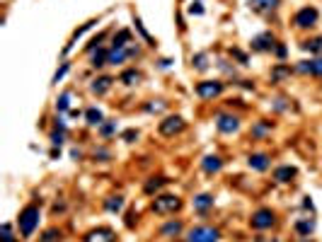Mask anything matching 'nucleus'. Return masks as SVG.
<instances>
[{
    "instance_id": "16",
    "label": "nucleus",
    "mask_w": 322,
    "mask_h": 242,
    "mask_svg": "<svg viewBox=\"0 0 322 242\" xmlns=\"http://www.w3.org/2000/svg\"><path fill=\"white\" fill-rule=\"evenodd\" d=\"M295 175H298V170H295V167L283 165V167H279V170L274 172V179H276V182H291Z\"/></svg>"
},
{
    "instance_id": "11",
    "label": "nucleus",
    "mask_w": 322,
    "mask_h": 242,
    "mask_svg": "<svg viewBox=\"0 0 322 242\" xmlns=\"http://www.w3.org/2000/svg\"><path fill=\"white\" fill-rule=\"evenodd\" d=\"M298 73H310L322 78V58H312V61H300L298 63Z\"/></svg>"
},
{
    "instance_id": "10",
    "label": "nucleus",
    "mask_w": 322,
    "mask_h": 242,
    "mask_svg": "<svg viewBox=\"0 0 322 242\" xmlns=\"http://www.w3.org/2000/svg\"><path fill=\"white\" fill-rule=\"evenodd\" d=\"M114 232L109 228H97V230H90L87 235L83 237V242H114Z\"/></svg>"
},
{
    "instance_id": "5",
    "label": "nucleus",
    "mask_w": 322,
    "mask_h": 242,
    "mask_svg": "<svg viewBox=\"0 0 322 242\" xmlns=\"http://www.w3.org/2000/svg\"><path fill=\"white\" fill-rule=\"evenodd\" d=\"M221 92H223V82H218V80H204L196 85V94L201 99H213V97H218Z\"/></svg>"
},
{
    "instance_id": "21",
    "label": "nucleus",
    "mask_w": 322,
    "mask_h": 242,
    "mask_svg": "<svg viewBox=\"0 0 322 242\" xmlns=\"http://www.w3.org/2000/svg\"><path fill=\"white\" fill-rule=\"evenodd\" d=\"M104 206H107V211H112V213H119V211L124 208V199H121V196H109V199L104 201Z\"/></svg>"
},
{
    "instance_id": "22",
    "label": "nucleus",
    "mask_w": 322,
    "mask_h": 242,
    "mask_svg": "<svg viewBox=\"0 0 322 242\" xmlns=\"http://www.w3.org/2000/svg\"><path fill=\"white\" fill-rule=\"evenodd\" d=\"M170 179H165V177H153L148 184H145V194H153V191H157L160 187H165Z\"/></svg>"
},
{
    "instance_id": "28",
    "label": "nucleus",
    "mask_w": 322,
    "mask_h": 242,
    "mask_svg": "<svg viewBox=\"0 0 322 242\" xmlns=\"http://www.w3.org/2000/svg\"><path fill=\"white\" fill-rule=\"evenodd\" d=\"M107 54H109V51H104V49H99L97 54L92 56V66H95V68L104 66V61H107Z\"/></svg>"
},
{
    "instance_id": "33",
    "label": "nucleus",
    "mask_w": 322,
    "mask_h": 242,
    "mask_svg": "<svg viewBox=\"0 0 322 242\" xmlns=\"http://www.w3.org/2000/svg\"><path fill=\"white\" fill-rule=\"evenodd\" d=\"M116 131V124H102V136H112Z\"/></svg>"
},
{
    "instance_id": "20",
    "label": "nucleus",
    "mask_w": 322,
    "mask_h": 242,
    "mask_svg": "<svg viewBox=\"0 0 322 242\" xmlns=\"http://www.w3.org/2000/svg\"><path fill=\"white\" fill-rule=\"evenodd\" d=\"M177 232H182V223H180V220H172V223H168V225H163V230H160V235H163V237L177 235Z\"/></svg>"
},
{
    "instance_id": "18",
    "label": "nucleus",
    "mask_w": 322,
    "mask_h": 242,
    "mask_svg": "<svg viewBox=\"0 0 322 242\" xmlns=\"http://www.w3.org/2000/svg\"><path fill=\"white\" fill-rule=\"evenodd\" d=\"M85 119H87L90 126H102V111H99L97 107H90L85 111Z\"/></svg>"
},
{
    "instance_id": "7",
    "label": "nucleus",
    "mask_w": 322,
    "mask_h": 242,
    "mask_svg": "<svg viewBox=\"0 0 322 242\" xmlns=\"http://www.w3.org/2000/svg\"><path fill=\"white\" fill-rule=\"evenodd\" d=\"M250 223H252L254 230H266L276 223V215H274V211H269V208H259V211L252 215Z\"/></svg>"
},
{
    "instance_id": "25",
    "label": "nucleus",
    "mask_w": 322,
    "mask_h": 242,
    "mask_svg": "<svg viewBox=\"0 0 322 242\" xmlns=\"http://www.w3.org/2000/svg\"><path fill=\"white\" fill-rule=\"evenodd\" d=\"M295 230H298L300 235H310V232L315 230V220H300V223H295Z\"/></svg>"
},
{
    "instance_id": "27",
    "label": "nucleus",
    "mask_w": 322,
    "mask_h": 242,
    "mask_svg": "<svg viewBox=\"0 0 322 242\" xmlns=\"http://www.w3.org/2000/svg\"><path fill=\"white\" fill-rule=\"evenodd\" d=\"M70 107V92H63L61 97H58V102H56V109L58 111H66V109Z\"/></svg>"
},
{
    "instance_id": "6",
    "label": "nucleus",
    "mask_w": 322,
    "mask_h": 242,
    "mask_svg": "<svg viewBox=\"0 0 322 242\" xmlns=\"http://www.w3.org/2000/svg\"><path fill=\"white\" fill-rule=\"evenodd\" d=\"M317 17H320V13L315 10V8H303V10H298L293 17V22H295V27H300V29H308L312 27L315 22H317Z\"/></svg>"
},
{
    "instance_id": "36",
    "label": "nucleus",
    "mask_w": 322,
    "mask_h": 242,
    "mask_svg": "<svg viewBox=\"0 0 322 242\" xmlns=\"http://www.w3.org/2000/svg\"><path fill=\"white\" fill-rule=\"evenodd\" d=\"M189 13H192V15H201V13H204V8H201V3H192V8H189Z\"/></svg>"
},
{
    "instance_id": "37",
    "label": "nucleus",
    "mask_w": 322,
    "mask_h": 242,
    "mask_svg": "<svg viewBox=\"0 0 322 242\" xmlns=\"http://www.w3.org/2000/svg\"><path fill=\"white\" fill-rule=\"evenodd\" d=\"M163 107H165V102H157V104H148V111H163Z\"/></svg>"
},
{
    "instance_id": "30",
    "label": "nucleus",
    "mask_w": 322,
    "mask_h": 242,
    "mask_svg": "<svg viewBox=\"0 0 322 242\" xmlns=\"http://www.w3.org/2000/svg\"><path fill=\"white\" fill-rule=\"evenodd\" d=\"M61 240V232L58 230H49V232H44V242H56Z\"/></svg>"
},
{
    "instance_id": "12",
    "label": "nucleus",
    "mask_w": 322,
    "mask_h": 242,
    "mask_svg": "<svg viewBox=\"0 0 322 242\" xmlns=\"http://www.w3.org/2000/svg\"><path fill=\"white\" fill-rule=\"evenodd\" d=\"M252 49L254 51H269V49H274V34H271V32H264V34L254 37Z\"/></svg>"
},
{
    "instance_id": "9",
    "label": "nucleus",
    "mask_w": 322,
    "mask_h": 242,
    "mask_svg": "<svg viewBox=\"0 0 322 242\" xmlns=\"http://www.w3.org/2000/svg\"><path fill=\"white\" fill-rule=\"evenodd\" d=\"M184 129V119L182 116H168L165 121H160V134L163 136H175Z\"/></svg>"
},
{
    "instance_id": "35",
    "label": "nucleus",
    "mask_w": 322,
    "mask_h": 242,
    "mask_svg": "<svg viewBox=\"0 0 322 242\" xmlns=\"http://www.w3.org/2000/svg\"><path fill=\"white\" fill-rule=\"evenodd\" d=\"M3 242H13V235H10V225H8V223L3 225Z\"/></svg>"
},
{
    "instance_id": "26",
    "label": "nucleus",
    "mask_w": 322,
    "mask_h": 242,
    "mask_svg": "<svg viewBox=\"0 0 322 242\" xmlns=\"http://www.w3.org/2000/svg\"><path fill=\"white\" fill-rule=\"evenodd\" d=\"M128 41H131V32H128V29H121V32L114 37V46H126Z\"/></svg>"
},
{
    "instance_id": "38",
    "label": "nucleus",
    "mask_w": 322,
    "mask_h": 242,
    "mask_svg": "<svg viewBox=\"0 0 322 242\" xmlns=\"http://www.w3.org/2000/svg\"><path fill=\"white\" fill-rule=\"evenodd\" d=\"M266 129H269V124H259V126L254 129V134H257V136H259V134H264Z\"/></svg>"
},
{
    "instance_id": "14",
    "label": "nucleus",
    "mask_w": 322,
    "mask_h": 242,
    "mask_svg": "<svg viewBox=\"0 0 322 242\" xmlns=\"http://www.w3.org/2000/svg\"><path fill=\"white\" fill-rule=\"evenodd\" d=\"M250 167L252 170H257V172H264L266 167H269V155L266 153H254V155H250Z\"/></svg>"
},
{
    "instance_id": "8",
    "label": "nucleus",
    "mask_w": 322,
    "mask_h": 242,
    "mask_svg": "<svg viewBox=\"0 0 322 242\" xmlns=\"http://www.w3.org/2000/svg\"><path fill=\"white\" fill-rule=\"evenodd\" d=\"M216 129H218L221 134H235L240 129V119L238 116H230V114H218Z\"/></svg>"
},
{
    "instance_id": "40",
    "label": "nucleus",
    "mask_w": 322,
    "mask_h": 242,
    "mask_svg": "<svg viewBox=\"0 0 322 242\" xmlns=\"http://www.w3.org/2000/svg\"><path fill=\"white\" fill-rule=\"evenodd\" d=\"M136 136H138L136 131H126V134H124V138H128V141H131V138H136Z\"/></svg>"
},
{
    "instance_id": "19",
    "label": "nucleus",
    "mask_w": 322,
    "mask_h": 242,
    "mask_svg": "<svg viewBox=\"0 0 322 242\" xmlns=\"http://www.w3.org/2000/svg\"><path fill=\"white\" fill-rule=\"evenodd\" d=\"M112 78H99V80H95L92 82V92L95 94H104L109 87H112Z\"/></svg>"
},
{
    "instance_id": "1",
    "label": "nucleus",
    "mask_w": 322,
    "mask_h": 242,
    "mask_svg": "<svg viewBox=\"0 0 322 242\" xmlns=\"http://www.w3.org/2000/svg\"><path fill=\"white\" fill-rule=\"evenodd\" d=\"M17 225H20L22 237H32L34 228L39 225V208H37V206H27V208L20 213V218H17Z\"/></svg>"
},
{
    "instance_id": "31",
    "label": "nucleus",
    "mask_w": 322,
    "mask_h": 242,
    "mask_svg": "<svg viewBox=\"0 0 322 242\" xmlns=\"http://www.w3.org/2000/svg\"><path fill=\"white\" fill-rule=\"evenodd\" d=\"M51 143H54V146H61V143H63V129H58V131L51 134Z\"/></svg>"
},
{
    "instance_id": "13",
    "label": "nucleus",
    "mask_w": 322,
    "mask_h": 242,
    "mask_svg": "<svg viewBox=\"0 0 322 242\" xmlns=\"http://www.w3.org/2000/svg\"><path fill=\"white\" fill-rule=\"evenodd\" d=\"M279 3L281 0H247L250 10H254V13H269V10L279 8Z\"/></svg>"
},
{
    "instance_id": "29",
    "label": "nucleus",
    "mask_w": 322,
    "mask_h": 242,
    "mask_svg": "<svg viewBox=\"0 0 322 242\" xmlns=\"http://www.w3.org/2000/svg\"><path fill=\"white\" fill-rule=\"evenodd\" d=\"M194 66L199 68V70H206V68H209V63H206V56H204V54L194 56Z\"/></svg>"
},
{
    "instance_id": "41",
    "label": "nucleus",
    "mask_w": 322,
    "mask_h": 242,
    "mask_svg": "<svg viewBox=\"0 0 322 242\" xmlns=\"http://www.w3.org/2000/svg\"><path fill=\"white\" fill-rule=\"evenodd\" d=\"M303 242H310V240H303Z\"/></svg>"
},
{
    "instance_id": "39",
    "label": "nucleus",
    "mask_w": 322,
    "mask_h": 242,
    "mask_svg": "<svg viewBox=\"0 0 322 242\" xmlns=\"http://www.w3.org/2000/svg\"><path fill=\"white\" fill-rule=\"evenodd\" d=\"M276 56H281V58H283V56H286V49H283V46H276Z\"/></svg>"
},
{
    "instance_id": "2",
    "label": "nucleus",
    "mask_w": 322,
    "mask_h": 242,
    "mask_svg": "<svg viewBox=\"0 0 322 242\" xmlns=\"http://www.w3.org/2000/svg\"><path fill=\"white\" fill-rule=\"evenodd\" d=\"M180 208H182V199L175 196V194H163L153 201V213L157 215H170L175 211H180Z\"/></svg>"
},
{
    "instance_id": "24",
    "label": "nucleus",
    "mask_w": 322,
    "mask_h": 242,
    "mask_svg": "<svg viewBox=\"0 0 322 242\" xmlns=\"http://www.w3.org/2000/svg\"><path fill=\"white\" fill-rule=\"evenodd\" d=\"M303 49H305V51H312V54H317V51H322V37H317V39H308V41H303Z\"/></svg>"
},
{
    "instance_id": "4",
    "label": "nucleus",
    "mask_w": 322,
    "mask_h": 242,
    "mask_svg": "<svg viewBox=\"0 0 322 242\" xmlns=\"http://www.w3.org/2000/svg\"><path fill=\"white\" fill-rule=\"evenodd\" d=\"M136 54H138V46H112L109 54H107V63L119 66V63H124L126 58H131Z\"/></svg>"
},
{
    "instance_id": "15",
    "label": "nucleus",
    "mask_w": 322,
    "mask_h": 242,
    "mask_svg": "<svg viewBox=\"0 0 322 242\" xmlns=\"http://www.w3.org/2000/svg\"><path fill=\"white\" fill-rule=\"evenodd\" d=\"M201 167H204V172L213 175V172H218V170L223 167V160H221L218 155H206V158H204V162H201Z\"/></svg>"
},
{
    "instance_id": "3",
    "label": "nucleus",
    "mask_w": 322,
    "mask_h": 242,
    "mask_svg": "<svg viewBox=\"0 0 322 242\" xmlns=\"http://www.w3.org/2000/svg\"><path fill=\"white\" fill-rule=\"evenodd\" d=\"M221 240V230L211 228V225H196L187 232V242H218Z\"/></svg>"
},
{
    "instance_id": "23",
    "label": "nucleus",
    "mask_w": 322,
    "mask_h": 242,
    "mask_svg": "<svg viewBox=\"0 0 322 242\" xmlns=\"http://www.w3.org/2000/svg\"><path fill=\"white\" fill-rule=\"evenodd\" d=\"M138 80H140L138 70H126V73H121V82H124V85H136Z\"/></svg>"
},
{
    "instance_id": "17",
    "label": "nucleus",
    "mask_w": 322,
    "mask_h": 242,
    "mask_svg": "<svg viewBox=\"0 0 322 242\" xmlns=\"http://www.w3.org/2000/svg\"><path fill=\"white\" fill-rule=\"evenodd\" d=\"M211 206H213V196H211V194H199L194 199V208L199 213H206Z\"/></svg>"
},
{
    "instance_id": "32",
    "label": "nucleus",
    "mask_w": 322,
    "mask_h": 242,
    "mask_svg": "<svg viewBox=\"0 0 322 242\" xmlns=\"http://www.w3.org/2000/svg\"><path fill=\"white\" fill-rule=\"evenodd\" d=\"M68 63H63V66H61V68H58V70H56V75H54V82H58V80H61V78H63V75H66V73H68Z\"/></svg>"
},
{
    "instance_id": "34",
    "label": "nucleus",
    "mask_w": 322,
    "mask_h": 242,
    "mask_svg": "<svg viewBox=\"0 0 322 242\" xmlns=\"http://www.w3.org/2000/svg\"><path fill=\"white\" fill-rule=\"evenodd\" d=\"M104 39V32H102V34H97V37H95V39L90 41V46H87V49H90V51H95V49H97L99 46V41Z\"/></svg>"
}]
</instances>
